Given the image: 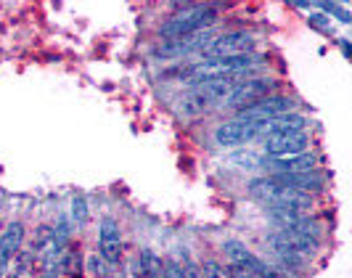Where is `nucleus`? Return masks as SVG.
I'll return each mask as SVG.
<instances>
[{"mask_svg": "<svg viewBox=\"0 0 352 278\" xmlns=\"http://www.w3.org/2000/svg\"><path fill=\"white\" fill-rule=\"evenodd\" d=\"M249 196L257 199L267 209H278V212H300V215H305L307 209L313 207V196L310 193L292 191L286 186H278L267 175L249 180Z\"/></svg>", "mask_w": 352, "mask_h": 278, "instance_id": "obj_1", "label": "nucleus"}, {"mask_svg": "<svg viewBox=\"0 0 352 278\" xmlns=\"http://www.w3.org/2000/svg\"><path fill=\"white\" fill-rule=\"evenodd\" d=\"M214 21H217V11L212 6H201V3L183 6L177 14H173L167 21L159 24V37L164 43H173V40H180V37H188V35H196V32L210 30Z\"/></svg>", "mask_w": 352, "mask_h": 278, "instance_id": "obj_2", "label": "nucleus"}, {"mask_svg": "<svg viewBox=\"0 0 352 278\" xmlns=\"http://www.w3.org/2000/svg\"><path fill=\"white\" fill-rule=\"evenodd\" d=\"M267 136V122H241V120H230L217 125L214 130V143L223 146V149H236V146H244L257 138Z\"/></svg>", "mask_w": 352, "mask_h": 278, "instance_id": "obj_3", "label": "nucleus"}, {"mask_svg": "<svg viewBox=\"0 0 352 278\" xmlns=\"http://www.w3.org/2000/svg\"><path fill=\"white\" fill-rule=\"evenodd\" d=\"M292 109H294V98L281 96V93H270V96H265V98H260V101H254V104L239 109V111H236V120L267 122V120L281 117V114H289Z\"/></svg>", "mask_w": 352, "mask_h": 278, "instance_id": "obj_4", "label": "nucleus"}, {"mask_svg": "<svg viewBox=\"0 0 352 278\" xmlns=\"http://www.w3.org/2000/svg\"><path fill=\"white\" fill-rule=\"evenodd\" d=\"M214 43V32L204 30V32H196V35L180 37L173 43H162L154 56L157 58H186V56H204L207 48Z\"/></svg>", "mask_w": 352, "mask_h": 278, "instance_id": "obj_5", "label": "nucleus"}, {"mask_svg": "<svg viewBox=\"0 0 352 278\" xmlns=\"http://www.w3.org/2000/svg\"><path fill=\"white\" fill-rule=\"evenodd\" d=\"M265 154L270 159H283V157H297L305 154L310 146V136L305 130H294V133H270L265 136Z\"/></svg>", "mask_w": 352, "mask_h": 278, "instance_id": "obj_6", "label": "nucleus"}, {"mask_svg": "<svg viewBox=\"0 0 352 278\" xmlns=\"http://www.w3.org/2000/svg\"><path fill=\"white\" fill-rule=\"evenodd\" d=\"M270 93H276V80H270V77H249V80H241L230 90V96L226 98V106L239 111V109L254 104V101H260Z\"/></svg>", "mask_w": 352, "mask_h": 278, "instance_id": "obj_7", "label": "nucleus"}, {"mask_svg": "<svg viewBox=\"0 0 352 278\" xmlns=\"http://www.w3.org/2000/svg\"><path fill=\"white\" fill-rule=\"evenodd\" d=\"M257 48V37L249 32H226V35L214 37L204 58H228V56H244V53H254Z\"/></svg>", "mask_w": 352, "mask_h": 278, "instance_id": "obj_8", "label": "nucleus"}, {"mask_svg": "<svg viewBox=\"0 0 352 278\" xmlns=\"http://www.w3.org/2000/svg\"><path fill=\"white\" fill-rule=\"evenodd\" d=\"M98 257L106 265H117L122 257V228L114 217H104L98 228Z\"/></svg>", "mask_w": 352, "mask_h": 278, "instance_id": "obj_9", "label": "nucleus"}, {"mask_svg": "<svg viewBox=\"0 0 352 278\" xmlns=\"http://www.w3.org/2000/svg\"><path fill=\"white\" fill-rule=\"evenodd\" d=\"M318 167V157L305 151V154H297V157H283V159H263V170L265 175H294V173H307V170H316Z\"/></svg>", "mask_w": 352, "mask_h": 278, "instance_id": "obj_10", "label": "nucleus"}, {"mask_svg": "<svg viewBox=\"0 0 352 278\" xmlns=\"http://www.w3.org/2000/svg\"><path fill=\"white\" fill-rule=\"evenodd\" d=\"M267 178H273L278 186H286L292 191H302V193L320 191L326 186V175L318 173V170H307V173H294V175H267Z\"/></svg>", "mask_w": 352, "mask_h": 278, "instance_id": "obj_11", "label": "nucleus"}, {"mask_svg": "<svg viewBox=\"0 0 352 278\" xmlns=\"http://www.w3.org/2000/svg\"><path fill=\"white\" fill-rule=\"evenodd\" d=\"M24 246V226L21 223H8L6 231L0 233V255L6 260H14Z\"/></svg>", "mask_w": 352, "mask_h": 278, "instance_id": "obj_12", "label": "nucleus"}, {"mask_svg": "<svg viewBox=\"0 0 352 278\" xmlns=\"http://www.w3.org/2000/svg\"><path fill=\"white\" fill-rule=\"evenodd\" d=\"M138 273H143L146 278H164V260L154 249H143L138 257Z\"/></svg>", "mask_w": 352, "mask_h": 278, "instance_id": "obj_13", "label": "nucleus"}, {"mask_svg": "<svg viewBox=\"0 0 352 278\" xmlns=\"http://www.w3.org/2000/svg\"><path fill=\"white\" fill-rule=\"evenodd\" d=\"M72 220H74V226H85L88 223V204H85L82 196L72 199Z\"/></svg>", "mask_w": 352, "mask_h": 278, "instance_id": "obj_14", "label": "nucleus"}, {"mask_svg": "<svg viewBox=\"0 0 352 278\" xmlns=\"http://www.w3.org/2000/svg\"><path fill=\"white\" fill-rule=\"evenodd\" d=\"M164 278H188L186 262H180L177 257H170V260H164Z\"/></svg>", "mask_w": 352, "mask_h": 278, "instance_id": "obj_15", "label": "nucleus"}, {"mask_svg": "<svg viewBox=\"0 0 352 278\" xmlns=\"http://www.w3.org/2000/svg\"><path fill=\"white\" fill-rule=\"evenodd\" d=\"M318 8H323L326 14H334L342 24H350V11H347V8H342V6H336V3H318Z\"/></svg>", "mask_w": 352, "mask_h": 278, "instance_id": "obj_16", "label": "nucleus"}, {"mask_svg": "<svg viewBox=\"0 0 352 278\" xmlns=\"http://www.w3.org/2000/svg\"><path fill=\"white\" fill-rule=\"evenodd\" d=\"M201 278H226V270H223V265L214 260H207L204 262V276Z\"/></svg>", "mask_w": 352, "mask_h": 278, "instance_id": "obj_17", "label": "nucleus"}, {"mask_svg": "<svg viewBox=\"0 0 352 278\" xmlns=\"http://www.w3.org/2000/svg\"><path fill=\"white\" fill-rule=\"evenodd\" d=\"M307 24L316 27V30H331V21H329L326 14H310V17H307Z\"/></svg>", "mask_w": 352, "mask_h": 278, "instance_id": "obj_18", "label": "nucleus"}, {"mask_svg": "<svg viewBox=\"0 0 352 278\" xmlns=\"http://www.w3.org/2000/svg\"><path fill=\"white\" fill-rule=\"evenodd\" d=\"M226 278H257L254 273H249L244 268H236V265H228V270H226Z\"/></svg>", "mask_w": 352, "mask_h": 278, "instance_id": "obj_19", "label": "nucleus"}, {"mask_svg": "<svg viewBox=\"0 0 352 278\" xmlns=\"http://www.w3.org/2000/svg\"><path fill=\"white\" fill-rule=\"evenodd\" d=\"M88 268L96 273V276H106V262L98 260V257H90L88 260Z\"/></svg>", "mask_w": 352, "mask_h": 278, "instance_id": "obj_20", "label": "nucleus"}]
</instances>
